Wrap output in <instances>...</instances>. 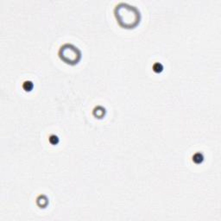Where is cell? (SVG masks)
<instances>
[{"instance_id": "obj_2", "label": "cell", "mask_w": 221, "mask_h": 221, "mask_svg": "<svg viewBox=\"0 0 221 221\" xmlns=\"http://www.w3.org/2000/svg\"><path fill=\"white\" fill-rule=\"evenodd\" d=\"M59 56L63 62L67 64L74 65L77 64L81 58V53L80 49L72 44H64L59 51Z\"/></svg>"}, {"instance_id": "obj_5", "label": "cell", "mask_w": 221, "mask_h": 221, "mask_svg": "<svg viewBox=\"0 0 221 221\" xmlns=\"http://www.w3.org/2000/svg\"><path fill=\"white\" fill-rule=\"evenodd\" d=\"M192 158H193V162L199 164V163H201V162L204 161V156H203V154L200 153V152H196V153L193 155Z\"/></svg>"}, {"instance_id": "obj_7", "label": "cell", "mask_w": 221, "mask_h": 221, "mask_svg": "<svg viewBox=\"0 0 221 221\" xmlns=\"http://www.w3.org/2000/svg\"><path fill=\"white\" fill-rule=\"evenodd\" d=\"M153 70H154V72H156V73H161V72H162V70H163V66H162V64H161L160 62H156L154 65H153Z\"/></svg>"}, {"instance_id": "obj_6", "label": "cell", "mask_w": 221, "mask_h": 221, "mask_svg": "<svg viewBox=\"0 0 221 221\" xmlns=\"http://www.w3.org/2000/svg\"><path fill=\"white\" fill-rule=\"evenodd\" d=\"M34 87V84L31 80H25L23 84V88L26 92H30Z\"/></svg>"}, {"instance_id": "obj_1", "label": "cell", "mask_w": 221, "mask_h": 221, "mask_svg": "<svg viewBox=\"0 0 221 221\" xmlns=\"http://www.w3.org/2000/svg\"><path fill=\"white\" fill-rule=\"evenodd\" d=\"M115 16L119 24L126 29L135 27L140 20V13L138 9L124 3L116 6Z\"/></svg>"}, {"instance_id": "obj_4", "label": "cell", "mask_w": 221, "mask_h": 221, "mask_svg": "<svg viewBox=\"0 0 221 221\" xmlns=\"http://www.w3.org/2000/svg\"><path fill=\"white\" fill-rule=\"evenodd\" d=\"M105 114V109L102 106H96L93 109V115L98 118H102Z\"/></svg>"}, {"instance_id": "obj_3", "label": "cell", "mask_w": 221, "mask_h": 221, "mask_svg": "<svg viewBox=\"0 0 221 221\" xmlns=\"http://www.w3.org/2000/svg\"><path fill=\"white\" fill-rule=\"evenodd\" d=\"M36 203L41 208H45L48 204V198L45 195H39L36 199Z\"/></svg>"}, {"instance_id": "obj_8", "label": "cell", "mask_w": 221, "mask_h": 221, "mask_svg": "<svg viewBox=\"0 0 221 221\" xmlns=\"http://www.w3.org/2000/svg\"><path fill=\"white\" fill-rule=\"evenodd\" d=\"M49 143L51 144H57L59 143V138L56 135H50L49 136Z\"/></svg>"}]
</instances>
